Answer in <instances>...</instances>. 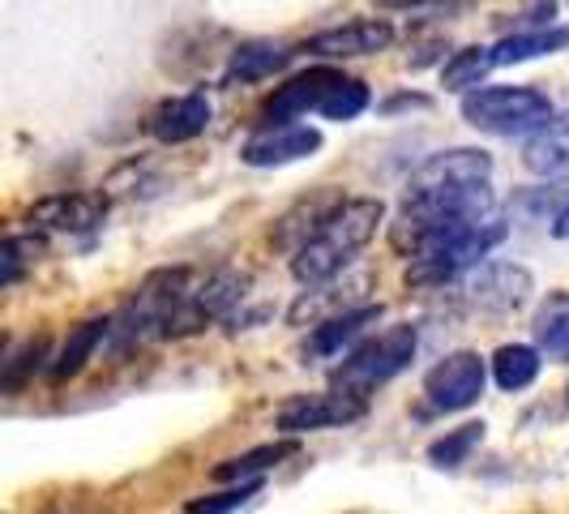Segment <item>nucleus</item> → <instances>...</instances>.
<instances>
[{
	"instance_id": "obj_2",
	"label": "nucleus",
	"mask_w": 569,
	"mask_h": 514,
	"mask_svg": "<svg viewBox=\"0 0 569 514\" xmlns=\"http://www.w3.org/2000/svg\"><path fill=\"white\" fill-rule=\"evenodd\" d=\"M416 343H420L416 339V326H390V330H381L377 339L360 343L339 369L330 373L335 391L369 403V395L377 391V386H386L390 377H399V373L411 365Z\"/></svg>"
},
{
	"instance_id": "obj_7",
	"label": "nucleus",
	"mask_w": 569,
	"mask_h": 514,
	"mask_svg": "<svg viewBox=\"0 0 569 514\" xmlns=\"http://www.w3.org/2000/svg\"><path fill=\"white\" fill-rule=\"evenodd\" d=\"M531 270L527 266H513V261H488L476 266L467 279H462V300L488 309V314H506L531 300Z\"/></svg>"
},
{
	"instance_id": "obj_24",
	"label": "nucleus",
	"mask_w": 569,
	"mask_h": 514,
	"mask_svg": "<svg viewBox=\"0 0 569 514\" xmlns=\"http://www.w3.org/2000/svg\"><path fill=\"white\" fill-rule=\"evenodd\" d=\"M480 442H485V425L450 428L446 437H437V442L428 446V458H432L437 467H458V463H467V455H471Z\"/></svg>"
},
{
	"instance_id": "obj_19",
	"label": "nucleus",
	"mask_w": 569,
	"mask_h": 514,
	"mask_svg": "<svg viewBox=\"0 0 569 514\" xmlns=\"http://www.w3.org/2000/svg\"><path fill=\"white\" fill-rule=\"evenodd\" d=\"M561 48H569V27L527 30V34H506L501 43H492V60L497 65H522V60L552 57Z\"/></svg>"
},
{
	"instance_id": "obj_15",
	"label": "nucleus",
	"mask_w": 569,
	"mask_h": 514,
	"mask_svg": "<svg viewBox=\"0 0 569 514\" xmlns=\"http://www.w3.org/2000/svg\"><path fill=\"white\" fill-rule=\"evenodd\" d=\"M522 164L536 176H561L569 171V112L552 116L531 142L522 146Z\"/></svg>"
},
{
	"instance_id": "obj_27",
	"label": "nucleus",
	"mask_w": 569,
	"mask_h": 514,
	"mask_svg": "<svg viewBox=\"0 0 569 514\" xmlns=\"http://www.w3.org/2000/svg\"><path fill=\"white\" fill-rule=\"evenodd\" d=\"M261 493V481H244V485H231L223 493H210V497H193L189 502V514H231L240 511L249 497Z\"/></svg>"
},
{
	"instance_id": "obj_18",
	"label": "nucleus",
	"mask_w": 569,
	"mask_h": 514,
	"mask_svg": "<svg viewBox=\"0 0 569 514\" xmlns=\"http://www.w3.org/2000/svg\"><path fill=\"white\" fill-rule=\"evenodd\" d=\"M108 335H112V317H90V322H82V326L64 339L57 360H52V382L78 377V373L86 369V360L94 356V347L108 339Z\"/></svg>"
},
{
	"instance_id": "obj_16",
	"label": "nucleus",
	"mask_w": 569,
	"mask_h": 514,
	"mask_svg": "<svg viewBox=\"0 0 569 514\" xmlns=\"http://www.w3.org/2000/svg\"><path fill=\"white\" fill-rule=\"evenodd\" d=\"M377 317H381V305H360V309H347V314L321 322L305 343V356H335V352H342V343L360 339Z\"/></svg>"
},
{
	"instance_id": "obj_17",
	"label": "nucleus",
	"mask_w": 569,
	"mask_h": 514,
	"mask_svg": "<svg viewBox=\"0 0 569 514\" xmlns=\"http://www.w3.org/2000/svg\"><path fill=\"white\" fill-rule=\"evenodd\" d=\"M291 52H287L283 43H270V39H253V43H240L228 60V82H261V78H270V73H279Z\"/></svg>"
},
{
	"instance_id": "obj_12",
	"label": "nucleus",
	"mask_w": 569,
	"mask_h": 514,
	"mask_svg": "<svg viewBox=\"0 0 569 514\" xmlns=\"http://www.w3.org/2000/svg\"><path fill=\"white\" fill-rule=\"evenodd\" d=\"M390 43H395V27L386 18H356V22H342V27L313 34L305 43V52L326 60H347V57H372V52H381Z\"/></svg>"
},
{
	"instance_id": "obj_1",
	"label": "nucleus",
	"mask_w": 569,
	"mask_h": 514,
	"mask_svg": "<svg viewBox=\"0 0 569 514\" xmlns=\"http://www.w3.org/2000/svg\"><path fill=\"white\" fill-rule=\"evenodd\" d=\"M381 219H386V206H381L377 198L339 201V206L326 215V224L313 231V240H309L305 249H296V257H291V275L309 287L335 279L342 266H347V261L377 236Z\"/></svg>"
},
{
	"instance_id": "obj_10",
	"label": "nucleus",
	"mask_w": 569,
	"mask_h": 514,
	"mask_svg": "<svg viewBox=\"0 0 569 514\" xmlns=\"http://www.w3.org/2000/svg\"><path fill=\"white\" fill-rule=\"evenodd\" d=\"M317 150H321V134L313 125L283 120V125L257 129L253 138L244 142V150H240V159L249 168H283V164H296V159H309Z\"/></svg>"
},
{
	"instance_id": "obj_11",
	"label": "nucleus",
	"mask_w": 569,
	"mask_h": 514,
	"mask_svg": "<svg viewBox=\"0 0 569 514\" xmlns=\"http://www.w3.org/2000/svg\"><path fill=\"white\" fill-rule=\"evenodd\" d=\"M369 412V403L365 399H351V395H296V399H287L279 407V428L291 433V437H300V433H313V428H335V425H351V421H360Z\"/></svg>"
},
{
	"instance_id": "obj_23",
	"label": "nucleus",
	"mask_w": 569,
	"mask_h": 514,
	"mask_svg": "<svg viewBox=\"0 0 569 514\" xmlns=\"http://www.w3.org/2000/svg\"><path fill=\"white\" fill-rule=\"evenodd\" d=\"M488 69H497L492 48H462V52H455V57L446 60L441 78H446V90H467V86L485 82Z\"/></svg>"
},
{
	"instance_id": "obj_29",
	"label": "nucleus",
	"mask_w": 569,
	"mask_h": 514,
	"mask_svg": "<svg viewBox=\"0 0 569 514\" xmlns=\"http://www.w3.org/2000/svg\"><path fill=\"white\" fill-rule=\"evenodd\" d=\"M552 236H557V240H569V206L552 219Z\"/></svg>"
},
{
	"instance_id": "obj_8",
	"label": "nucleus",
	"mask_w": 569,
	"mask_h": 514,
	"mask_svg": "<svg viewBox=\"0 0 569 514\" xmlns=\"http://www.w3.org/2000/svg\"><path fill=\"white\" fill-rule=\"evenodd\" d=\"M240 296H244V275H236V270H214V275L201 279V284L189 291V300L171 314L163 335H193L206 322L228 317L231 309L240 305Z\"/></svg>"
},
{
	"instance_id": "obj_26",
	"label": "nucleus",
	"mask_w": 569,
	"mask_h": 514,
	"mask_svg": "<svg viewBox=\"0 0 569 514\" xmlns=\"http://www.w3.org/2000/svg\"><path fill=\"white\" fill-rule=\"evenodd\" d=\"M365 108H369V86L356 82V78H347V82L321 103V116H326V120H356Z\"/></svg>"
},
{
	"instance_id": "obj_28",
	"label": "nucleus",
	"mask_w": 569,
	"mask_h": 514,
	"mask_svg": "<svg viewBox=\"0 0 569 514\" xmlns=\"http://www.w3.org/2000/svg\"><path fill=\"white\" fill-rule=\"evenodd\" d=\"M27 249H39V240L30 245V240H22V236H9L4 240V249H0V257H4V270H0V284L13 287L18 284V275H22V266H27Z\"/></svg>"
},
{
	"instance_id": "obj_22",
	"label": "nucleus",
	"mask_w": 569,
	"mask_h": 514,
	"mask_svg": "<svg viewBox=\"0 0 569 514\" xmlns=\"http://www.w3.org/2000/svg\"><path fill=\"white\" fill-rule=\"evenodd\" d=\"M540 347L557 360H569V296H552L536 317Z\"/></svg>"
},
{
	"instance_id": "obj_20",
	"label": "nucleus",
	"mask_w": 569,
	"mask_h": 514,
	"mask_svg": "<svg viewBox=\"0 0 569 514\" xmlns=\"http://www.w3.org/2000/svg\"><path fill=\"white\" fill-rule=\"evenodd\" d=\"M492 377L501 391H527L540 377V352L527 343H506L492 356Z\"/></svg>"
},
{
	"instance_id": "obj_5",
	"label": "nucleus",
	"mask_w": 569,
	"mask_h": 514,
	"mask_svg": "<svg viewBox=\"0 0 569 514\" xmlns=\"http://www.w3.org/2000/svg\"><path fill=\"white\" fill-rule=\"evenodd\" d=\"M492 180V155L480 146H458L432 155L425 168L407 180L402 201H428V198H455L467 189H480Z\"/></svg>"
},
{
	"instance_id": "obj_21",
	"label": "nucleus",
	"mask_w": 569,
	"mask_h": 514,
	"mask_svg": "<svg viewBox=\"0 0 569 514\" xmlns=\"http://www.w3.org/2000/svg\"><path fill=\"white\" fill-rule=\"evenodd\" d=\"M291 455H296V442H291V437H287V442H270V446H257L249 455L219 463V467H214V481L244 485V481H257L266 467H274V463H283V458H291Z\"/></svg>"
},
{
	"instance_id": "obj_13",
	"label": "nucleus",
	"mask_w": 569,
	"mask_h": 514,
	"mask_svg": "<svg viewBox=\"0 0 569 514\" xmlns=\"http://www.w3.org/2000/svg\"><path fill=\"white\" fill-rule=\"evenodd\" d=\"M103 215H108L103 194H52L30 206V224L52 231H86L103 224Z\"/></svg>"
},
{
	"instance_id": "obj_14",
	"label": "nucleus",
	"mask_w": 569,
	"mask_h": 514,
	"mask_svg": "<svg viewBox=\"0 0 569 514\" xmlns=\"http://www.w3.org/2000/svg\"><path fill=\"white\" fill-rule=\"evenodd\" d=\"M206 125H210V99L206 95H176V99H163L150 112V134L163 146L193 142L206 134Z\"/></svg>"
},
{
	"instance_id": "obj_6",
	"label": "nucleus",
	"mask_w": 569,
	"mask_h": 514,
	"mask_svg": "<svg viewBox=\"0 0 569 514\" xmlns=\"http://www.w3.org/2000/svg\"><path fill=\"white\" fill-rule=\"evenodd\" d=\"M488 369L476 352H450L425 373V395L432 412H462L485 395Z\"/></svg>"
},
{
	"instance_id": "obj_9",
	"label": "nucleus",
	"mask_w": 569,
	"mask_h": 514,
	"mask_svg": "<svg viewBox=\"0 0 569 514\" xmlns=\"http://www.w3.org/2000/svg\"><path fill=\"white\" fill-rule=\"evenodd\" d=\"M342 82H347V78H342L339 69L317 65L309 73L274 86V95H266V103H261V120H266V125H283V120H296V116H305V112H321V103H326Z\"/></svg>"
},
{
	"instance_id": "obj_25",
	"label": "nucleus",
	"mask_w": 569,
	"mask_h": 514,
	"mask_svg": "<svg viewBox=\"0 0 569 514\" xmlns=\"http://www.w3.org/2000/svg\"><path fill=\"white\" fill-rule=\"evenodd\" d=\"M43 360H48V339L39 335V339H30L13 360H4V377H0V391L4 395H13V391H22L34 373L43 369Z\"/></svg>"
},
{
	"instance_id": "obj_4",
	"label": "nucleus",
	"mask_w": 569,
	"mask_h": 514,
	"mask_svg": "<svg viewBox=\"0 0 569 514\" xmlns=\"http://www.w3.org/2000/svg\"><path fill=\"white\" fill-rule=\"evenodd\" d=\"M510 236V228L492 215V219H480V224H471V228L455 231L450 240H441L437 249H428V254L411 257V270H407V284L411 287H441L458 279L462 270H476L480 261H485L501 240Z\"/></svg>"
},
{
	"instance_id": "obj_3",
	"label": "nucleus",
	"mask_w": 569,
	"mask_h": 514,
	"mask_svg": "<svg viewBox=\"0 0 569 514\" xmlns=\"http://www.w3.org/2000/svg\"><path fill=\"white\" fill-rule=\"evenodd\" d=\"M462 116L480 134L513 138V134H531V129L540 134L552 120V103H548V95L531 90V86H480L462 99Z\"/></svg>"
}]
</instances>
